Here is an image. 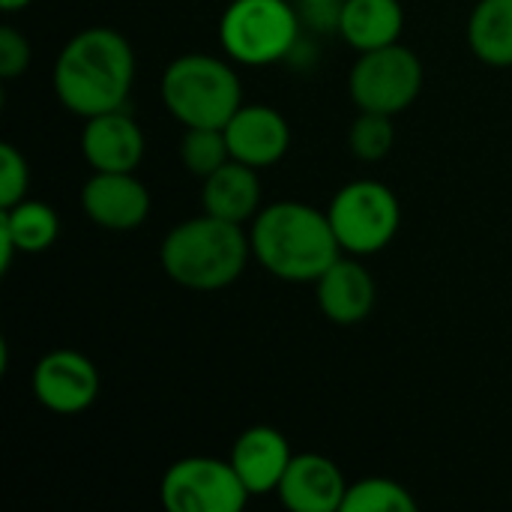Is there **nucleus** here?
Instances as JSON below:
<instances>
[{"mask_svg":"<svg viewBox=\"0 0 512 512\" xmlns=\"http://www.w3.org/2000/svg\"><path fill=\"white\" fill-rule=\"evenodd\" d=\"M135 81V51L114 27L78 30L57 54L54 93L78 117L123 108Z\"/></svg>","mask_w":512,"mask_h":512,"instance_id":"obj_1","label":"nucleus"},{"mask_svg":"<svg viewBox=\"0 0 512 512\" xmlns=\"http://www.w3.org/2000/svg\"><path fill=\"white\" fill-rule=\"evenodd\" d=\"M252 258L282 282H318L342 255L327 213L303 201H276L258 210L252 231Z\"/></svg>","mask_w":512,"mask_h":512,"instance_id":"obj_2","label":"nucleus"},{"mask_svg":"<svg viewBox=\"0 0 512 512\" xmlns=\"http://www.w3.org/2000/svg\"><path fill=\"white\" fill-rule=\"evenodd\" d=\"M252 255L249 234L228 219L201 213L177 222L159 249L162 270L189 291H219L234 285Z\"/></svg>","mask_w":512,"mask_h":512,"instance_id":"obj_3","label":"nucleus"},{"mask_svg":"<svg viewBox=\"0 0 512 512\" xmlns=\"http://www.w3.org/2000/svg\"><path fill=\"white\" fill-rule=\"evenodd\" d=\"M165 108L189 126L222 129L243 105V84L234 66L213 54H180L162 72Z\"/></svg>","mask_w":512,"mask_h":512,"instance_id":"obj_4","label":"nucleus"},{"mask_svg":"<svg viewBox=\"0 0 512 512\" xmlns=\"http://www.w3.org/2000/svg\"><path fill=\"white\" fill-rule=\"evenodd\" d=\"M300 39V15L288 0H231L219 21L222 51L240 66L285 60Z\"/></svg>","mask_w":512,"mask_h":512,"instance_id":"obj_5","label":"nucleus"},{"mask_svg":"<svg viewBox=\"0 0 512 512\" xmlns=\"http://www.w3.org/2000/svg\"><path fill=\"white\" fill-rule=\"evenodd\" d=\"M327 219L342 252L366 258L390 246L402 222V207L390 186L378 180H354L333 195Z\"/></svg>","mask_w":512,"mask_h":512,"instance_id":"obj_6","label":"nucleus"},{"mask_svg":"<svg viewBox=\"0 0 512 512\" xmlns=\"http://www.w3.org/2000/svg\"><path fill=\"white\" fill-rule=\"evenodd\" d=\"M420 87H423V63L411 48L399 42L375 51H363L348 75V93L357 111H378L390 117L414 105Z\"/></svg>","mask_w":512,"mask_h":512,"instance_id":"obj_7","label":"nucleus"},{"mask_svg":"<svg viewBox=\"0 0 512 512\" xmlns=\"http://www.w3.org/2000/svg\"><path fill=\"white\" fill-rule=\"evenodd\" d=\"M159 498L168 512H240L252 495L231 459L189 456L165 471Z\"/></svg>","mask_w":512,"mask_h":512,"instance_id":"obj_8","label":"nucleus"},{"mask_svg":"<svg viewBox=\"0 0 512 512\" xmlns=\"http://www.w3.org/2000/svg\"><path fill=\"white\" fill-rule=\"evenodd\" d=\"M33 396L54 414H81L99 396V369L72 348L48 351L33 369Z\"/></svg>","mask_w":512,"mask_h":512,"instance_id":"obj_9","label":"nucleus"},{"mask_svg":"<svg viewBox=\"0 0 512 512\" xmlns=\"http://www.w3.org/2000/svg\"><path fill=\"white\" fill-rule=\"evenodd\" d=\"M81 207L105 231H135L150 216V192L135 171H93L81 189Z\"/></svg>","mask_w":512,"mask_h":512,"instance_id":"obj_10","label":"nucleus"},{"mask_svg":"<svg viewBox=\"0 0 512 512\" xmlns=\"http://www.w3.org/2000/svg\"><path fill=\"white\" fill-rule=\"evenodd\" d=\"M222 129L228 138L231 159L252 168L276 165L291 147V126L285 114L273 105H240Z\"/></svg>","mask_w":512,"mask_h":512,"instance_id":"obj_11","label":"nucleus"},{"mask_svg":"<svg viewBox=\"0 0 512 512\" xmlns=\"http://www.w3.org/2000/svg\"><path fill=\"white\" fill-rule=\"evenodd\" d=\"M81 153L93 171H135L144 159V132L126 108L84 120Z\"/></svg>","mask_w":512,"mask_h":512,"instance_id":"obj_12","label":"nucleus"},{"mask_svg":"<svg viewBox=\"0 0 512 512\" xmlns=\"http://www.w3.org/2000/svg\"><path fill=\"white\" fill-rule=\"evenodd\" d=\"M276 495L291 512H342L348 483L333 459L300 453L291 459Z\"/></svg>","mask_w":512,"mask_h":512,"instance_id":"obj_13","label":"nucleus"},{"mask_svg":"<svg viewBox=\"0 0 512 512\" xmlns=\"http://www.w3.org/2000/svg\"><path fill=\"white\" fill-rule=\"evenodd\" d=\"M315 294H318V309L324 312L327 321L339 324V327H351L369 318V312L375 309V279L369 276V270L357 261V255L351 258H336L315 282Z\"/></svg>","mask_w":512,"mask_h":512,"instance_id":"obj_14","label":"nucleus"},{"mask_svg":"<svg viewBox=\"0 0 512 512\" xmlns=\"http://www.w3.org/2000/svg\"><path fill=\"white\" fill-rule=\"evenodd\" d=\"M291 459L294 453L288 447V438L273 426H252L231 447V465L249 495L276 492Z\"/></svg>","mask_w":512,"mask_h":512,"instance_id":"obj_15","label":"nucleus"},{"mask_svg":"<svg viewBox=\"0 0 512 512\" xmlns=\"http://www.w3.org/2000/svg\"><path fill=\"white\" fill-rule=\"evenodd\" d=\"M336 30L357 51H375L399 42L405 30V9L399 0H339Z\"/></svg>","mask_w":512,"mask_h":512,"instance_id":"obj_16","label":"nucleus"},{"mask_svg":"<svg viewBox=\"0 0 512 512\" xmlns=\"http://www.w3.org/2000/svg\"><path fill=\"white\" fill-rule=\"evenodd\" d=\"M201 204H204V213L237 222V225H243L246 219H255L258 207H261L258 168L228 159L222 168H216L210 177H204Z\"/></svg>","mask_w":512,"mask_h":512,"instance_id":"obj_17","label":"nucleus"},{"mask_svg":"<svg viewBox=\"0 0 512 512\" xmlns=\"http://www.w3.org/2000/svg\"><path fill=\"white\" fill-rule=\"evenodd\" d=\"M468 45L477 60L512 66V0H480L468 18Z\"/></svg>","mask_w":512,"mask_h":512,"instance_id":"obj_18","label":"nucleus"},{"mask_svg":"<svg viewBox=\"0 0 512 512\" xmlns=\"http://www.w3.org/2000/svg\"><path fill=\"white\" fill-rule=\"evenodd\" d=\"M0 228L12 237L18 252L39 255V252L54 246V240L60 234V219H57V213L48 204L21 198L18 204L3 207Z\"/></svg>","mask_w":512,"mask_h":512,"instance_id":"obj_19","label":"nucleus"},{"mask_svg":"<svg viewBox=\"0 0 512 512\" xmlns=\"http://www.w3.org/2000/svg\"><path fill=\"white\" fill-rule=\"evenodd\" d=\"M414 495L390 477H366L348 486L342 512H414Z\"/></svg>","mask_w":512,"mask_h":512,"instance_id":"obj_20","label":"nucleus"},{"mask_svg":"<svg viewBox=\"0 0 512 512\" xmlns=\"http://www.w3.org/2000/svg\"><path fill=\"white\" fill-rule=\"evenodd\" d=\"M231 159L225 129L213 126H189L180 138V162L195 177H210Z\"/></svg>","mask_w":512,"mask_h":512,"instance_id":"obj_21","label":"nucleus"},{"mask_svg":"<svg viewBox=\"0 0 512 512\" xmlns=\"http://www.w3.org/2000/svg\"><path fill=\"white\" fill-rule=\"evenodd\" d=\"M396 144V129L390 114L378 111H360L357 120L348 129V147L360 162H381L390 156Z\"/></svg>","mask_w":512,"mask_h":512,"instance_id":"obj_22","label":"nucleus"},{"mask_svg":"<svg viewBox=\"0 0 512 512\" xmlns=\"http://www.w3.org/2000/svg\"><path fill=\"white\" fill-rule=\"evenodd\" d=\"M30 186V168L18 147L3 144L0 147V207H12L21 198H27Z\"/></svg>","mask_w":512,"mask_h":512,"instance_id":"obj_23","label":"nucleus"},{"mask_svg":"<svg viewBox=\"0 0 512 512\" xmlns=\"http://www.w3.org/2000/svg\"><path fill=\"white\" fill-rule=\"evenodd\" d=\"M30 66V42L24 33L15 27L3 24L0 27V75L3 78H18Z\"/></svg>","mask_w":512,"mask_h":512,"instance_id":"obj_24","label":"nucleus"},{"mask_svg":"<svg viewBox=\"0 0 512 512\" xmlns=\"http://www.w3.org/2000/svg\"><path fill=\"white\" fill-rule=\"evenodd\" d=\"M33 0H0V6H3V12H18V9H24V6H30Z\"/></svg>","mask_w":512,"mask_h":512,"instance_id":"obj_25","label":"nucleus"},{"mask_svg":"<svg viewBox=\"0 0 512 512\" xmlns=\"http://www.w3.org/2000/svg\"><path fill=\"white\" fill-rule=\"evenodd\" d=\"M330 3H339V0H303V6H330Z\"/></svg>","mask_w":512,"mask_h":512,"instance_id":"obj_26","label":"nucleus"}]
</instances>
